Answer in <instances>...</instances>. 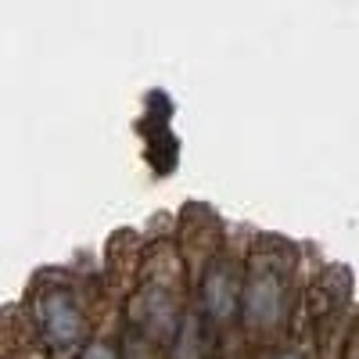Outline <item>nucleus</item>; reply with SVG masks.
I'll list each match as a JSON object with an SVG mask.
<instances>
[{
    "label": "nucleus",
    "mask_w": 359,
    "mask_h": 359,
    "mask_svg": "<svg viewBox=\"0 0 359 359\" xmlns=\"http://www.w3.org/2000/svg\"><path fill=\"white\" fill-rule=\"evenodd\" d=\"M40 323H43L47 341L57 348L76 345V338L83 334V313L69 291H47L40 298Z\"/></svg>",
    "instance_id": "f257e3e1"
},
{
    "label": "nucleus",
    "mask_w": 359,
    "mask_h": 359,
    "mask_svg": "<svg viewBox=\"0 0 359 359\" xmlns=\"http://www.w3.org/2000/svg\"><path fill=\"white\" fill-rule=\"evenodd\" d=\"M237 298H241V287H237V277L230 266H212L208 277L201 284V302H205V313L212 320H230L237 313Z\"/></svg>",
    "instance_id": "f03ea898"
},
{
    "label": "nucleus",
    "mask_w": 359,
    "mask_h": 359,
    "mask_svg": "<svg viewBox=\"0 0 359 359\" xmlns=\"http://www.w3.org/2000/svg\"><path fill=\"white\" fill-rule=\"evenodd\" d=\"M245 313L255 327H266V323L277 320V313H280V284H277V277L255 273L245 284Z\"/></svg>",
    "instance_id": "7ed1b4c3"
},
{
    "label": "nucleus",
    "mask_w": 359,
    "mask_h": 359,
    "mask_svg": "<svg viewBox=\"0 0 359 359\" xmlns=\"http://www.w3.org/2000/svg\"><path fill=\"white\" fill-rule=\"evenodd\" d=\"M79 359H118V355H115V348H111V345L94 341V345H86V348H83V355H79Z\"/></svg>",
    "instance_id": "20e7f679"
},
{
    "label": "nucleus",
    "mask_w": 359,
    "mask_h": 359,
    "mask_svg": "<svg viewBox=\"0 0 359 359\" xmlns=\"http://www.w3.org/2000/svg\"><path fill=\"white\" fill-rule=\"evenodd\" d=\"M277 359H302V355H294V352H284V355H277Z\"/></svg>",
    "instance_id": "39448f33"
}]
</instances>
